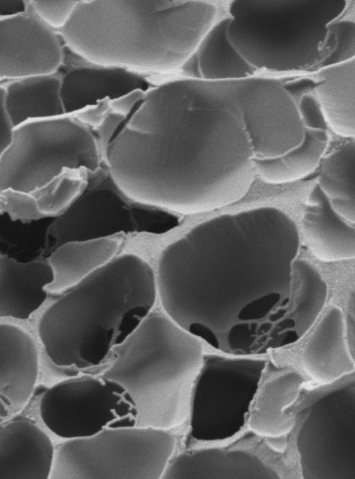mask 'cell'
Listing matches in <instances>:
<instances>
[{
    "instance_id": "obj_23",
    "label": "cell",
    "mask_w": 355,
    "mask_h": 479,
    "mask_svg": "<svg viewBox=\"0 0 355 479\" xmlns=\"http://www.w3.org/2000/svg\"><path fill=\"white\" fill-rule=\"evenodd\" d=\"M312 92L329 128L344 138L355 135V58L311 74Z\"/></svg>"
},
{
    "instance_id": "obj_21",
    "label": "cell",
    "mask_w": 355,
    "mask_h": 479,
    "mask_svg": "<svg viewBox=\"0 0 355 479\" xmlns=\"http://www.w3.org/2000/svg\"><path fill=\"white\" fill-rule=\"evenodd\" d=\"M120 246L114 235L66 242L46 258L53 275L46 290L63 294L115 257Z\"/></svg>"
},
{
    "instance_id": "obj_31",
    "label": "cell",
    "mask_w": 355,
    "mask_h": 479,
    "mask_svg": "<svg viewBox=\"0 0 355 479\" xmlns=\"http://www.w3.org/2000/svg\"><path fill=\"white\" fill-rule=\"evenodd\" d=\"M298 107L305 128L324 131L329 129L312 91L300 97L298 101Z\"/></svg>"
},
{
    "instance_id": "obj_14",
    "label": "cell",
    "mask_w": 355,
    "mask_h": 479,
    "mask_svg": "<svg viewBox=\"0 0 355 479\" xmlns=\"http://www.w3.org/2000/svg\"><path fill=\"white\" fill-rule=\"evenodd\" d=\"M53 448L31 419L16 414L1 421L0 478H49Z\"/></svg>"
},
{
    "instance_id": "obj_25",
    "label": "cell",
    "mask_w": 355,
    "mask_h": 479,
    "mask_svg": "<svg viewBox=\"0 0 355 479\" xmlns=\"http://www.w3.org/2000/svg\"><path fill=\"white\" fill-rule=\"evenodd\" d=\"M230 21L227 12L222 15L195 51L200 79L230 81L258 75L229 40L227 26Z\"/></svg>"
},
{
    "instance_id": "obj_17",
    "label": "cell",
    "mask_w": 355,
    "mask_h": 479,
    "mask_svg": "<svg viewBox=\"0 0 355 479\" xmlns=\"http://www.w3.org/2000/svg\"><path fill=\"white\" fill-rule=\"evenodd\" d=\"M278 478L258 457L245 451L206 447L187 450L168 460L162 478Z\"/></svg>"
},
{
    "instance_id": "obj_37",
    "label": "cell",
    "mask_w": 355,
    "mask_h": 479,
    "mask_svg": "<svg viewBox=\"0 0 355 479\" xmlns=\"http://www.w3.org/2000/svg\"><path fill=\"white\" fill-rule=\"evenodd\" d=\"M10 417V413L6 406L0 401V422Z\"/></svg>"
},
{
    "instance_id": "obj_8",
    "label": "cell",
    "mask_w": 355,
    "mask_h": 479,
    "mask_svg": "<svg viewBox=\"0 0 355 479\" xmlns=\"http://www.w3.org/2000/svg\"><path fill=\"white\" fill-rule=\"evenodd\" d=\"M101 156L96 137L72 115L28 121L14 128L0 160V190L31 192L66 169L95 171Z\"/></svg>"
},
{
    "instance_id": "obj_9",
    "label": "cell",
    "mask_w": 355,
    "mask_h": 479,
    "mask_svg": "<svg viewBox=\"0 0 355 479\" xmlns=\"http://www.w3.org/2000/svg\"><path fill=\"white\" fill-rule=\"evenodd\" d=\"M266 366L263 359L205 354L190 395L191 437L225 440L248 425Z\"/></svg>"
},
{
    "instance_id": "obj_20",
    "label": "cell",
    "mask_w": 355,
    "mask_h": 479,
    "mask_svg": "<svg viewBox=\"0 0 355 479\" xmlns=\"http://www.w3.org/2000/svg\"><path fill=\"white\" fill-rule=\"evenodd\" d=\"M53 279L46 259L26 262L0 256V317L26 320L45 302Z\"/></svg>"
},
{
    "instance_id": "obj_3",
    "label": "cell",
    "mask_w": 355,
    "mask_h": 479,
    "mask_svg": "<svg viewBox=\"0 0 355 479\" xmlns=\"http://www.w3.org/2000/svg\"><path fill=\"white\" fill-rule=\"evenodd\" d=\"M215 1H78L59 29L85 61L135 72L180 70L225 12Z\"/></svg>"
},
{
    "instance_id": "obj_27",
    "label": "cell",
    "mask_w": 355,
    "mask_h": 479,
    "mask_svg": "<svg viewBox=\"0 0 355 479\" xmlns=\"http://www.w3.org/2000/svg\"><path fill=\"white\" fill-rule=\"evenodd\" d=\"M329 143L328 131L306 128L302 143L277 158L254 159L256 174L270 184L300 180L318 167Z\"/></svg>"
},
{
    "instance_id": "obj_4",
    "label": "cell",
    "mask_w": 355,
    "mask_h": 479,
    "mask_svg": "<svg viewBox=\"0 0 355 479\" xmlns=\"http://www.w3.org/2000/svg\"><path fill=\"white\" fill-rule=\"evenodd\" d=\"M157 298L155 274L148 263L133 254L115 256L45 310L38 336L55 367L101 373Z\"/></svg>"
},
{
    "instance_id": "obj_2",
    "label": "cell",
    "mask_w": 355,
    "mask_h": 479,
    "mask_svg": "<svg viewBox=\"0 0 355 479\" xmlns=\"http://www.w3.org/2000/svg\"><path fill=\"white\" fill-rule=\"evenodd\" d=\"M103 156L118 187L146 205L195 214L239 201L256 171L239 80L181 77L146 90Z\"/></svg>"
},
{
    "instance_id": "obj_1",
    "label": "cell",
    "mask_w": 355,
    "mask_h": 479,
    "mask_svg": "<svg viewBox=\"0 0 355 479\" xmlns=\"http://www.w3.org/2000/svg\"><path fill=\"white\" fill-rule=\"evenodd\" d=\"M295 222L270 206L205 221L168 244L155 274L164 311L216 349L261 353L295 343L322 312L327 285L297 259Z\"/></svg>"
},
{
    "instance_id": "obj_15",
    "label": "cell",
    "mask_w": 355,
    "mask_h": 479,
    "mask_svg": "<svg viewBox=\"0 0 355 479\" xmlns=\"http://www.w3.org/2000/svg\"><path fill=\"white\" fill-rule=\"evenodd\" d=\"M38 373V351L31 335L17 326L0 323V401L10 417L30 400Z\"/></svg>"
},
{
    "instance_id": "obj_16",
    "label": "cell",
    "mask_w": 355,
    "mask_h": 479,
    "mask_svg": "<svg viewBox=\"0 0 355 479\" xmlns=\"http://www.w3.org/2000/svg\"><path fill=\"white\" fill-rule=\"evenodd\" d=\"M87 63L72 68L60 79L65 115H74L101 101H111L136 90H147L148 83L139 73Z\"/></svg>"
},
{
    "instance_id": "obj_22",
    "label": "cell",
    "mask_w": 355,
    "mask_h": 479,
    "mask_svg": "<svg viewBox=\"0 0 355 479\" xmlns=\"http://www.w3.org/2000/svg\"><path fill=\"white\" fill-rule=\"evenodd\" d=\"M304 382L297 371L288 370L261 383L251 406L248 427L268 438H279L288 433L293 417L288 410L297 400Z\"/></svg>"
},
{
    "instance_id": "obj_26",
    "label": "cell",
    "mask_w": 355,
    "mask_h": 479,
    "mask_svg": "<svg viewBox=\"0 0 355 479\" xmlns=\"http://www.w3.org/2000/svg\"><path fill=\"white\" fill-rule=\"evenodd\" d=\"M355 142L348 139L324 155L320 164L317 185L334 210L355 224Z\"/></svg>"
},
{
    "instance_id": "obj_24",
    "label": "cell",
    "mask_w": 355,
    "mask_h": 479,
    "mask_svg": "<svg viewBox=\"0 0 355 479\" xmlns=\"http://www.w3.org/2000/svg\"><path fill=\"white\" fill-rule=\"evenodd\" d=\"M60 78L43 74L16 79L4 88V106L15 128L30 121L65 115Z\"/></svg>"
},
{
    "instance_id": "obj_29",
    "label": "cell",
    "mask_w": 355,
    "mask_h": 479,
    "mask_svg": "<svg viewBox=\"0 0 355 479\" xmlns=\"http://www.w3.org/2000/svg\"><path fill=\"white\" fill-rule=\"evenodd\" d=\"M3 213L23 222L43 218L31 192L12 189L0 190V214Z\"/></svg>"
},
{
    "instance_id": "obj_34",
    "label": "cell",
    "mask_w": 355,
    "mask_h": 479,
    "mask_svg": "<svg viewBox=\"0 0 355 479\" xmlns=\"http://www.w3.org/2000/svg\"><path fill=\"white\" fill-rule=\"evenodd\" d=\"M146 92L144 90H136L111 101V110L128 117L144 99Z\"/></svg>"
},
{
    "instance_id": "obj_12",
    "label": "cell",
    "mask_w": 355,
    "mask_h": 479,
    "mask_svg": "<svg viewBox=\"0 0 355 479\" xmlns=\"http://www.w3.org/2000/svg\"><path fill=\"white\" fill-rule=\"evenodd\" d=\"M239 101L254 159L280 157L302 143L306 128L299 99L283 78L257 75L240 79Z\"/></svg>"
},
{
    "instance_id": "obj_35",
    "label": "cell",
    "mask_w": 355,
    "mask_h": 479,
    "mask_svg": "<svg viewBox=\"0 0 355 479\" xmlns=\"http://www.w3.org/2000/svg\"><path fill=\"white\" fill-rule=\"evenodd\" d=\"M13 130L5 109L4 87H0V160L11 142Z\"/></svg>"
},
{
    "instance_id": "obj_28",
    "label": "cell",
    "mask_w": 355,
    "mask_h": 479,
    "mask_svg": "<svg viewBox=\"0 0 355 479\" xmlns=\"http://www.w3.org/2000/svg\"><path fill=\"white\" fill-rule=\"evenodd\" d=\"M87 172L83 168L66 169L31 192L43 218L60 215L82 194L87 185Z\"/></svg>"
},
{
    "instance_id": "obj_18",
    "label": "cell",
    "mask_w": 355,
    "mask_h": 479,
    "mask_svg": "<svg viewBox=\"0 0 355 479\" xmlns=\"http://www.w3.org/2000/svg\"><path fill=\"white\" fill-rule=\"evenodd\" d=\"M302 360L306 373L322 384L354 372V354L347 344L340 308H331L320 321L304 346Z\"/></svg>"
},
{
    "instance_id": "obj_5",
    "label": "cell",
    "mask_w": 355,
    "mask_h": 479,
    "mask_svg": "<svg viewBox=\"0 0 355 479\" xmlns=\"http://www.w3.org/2000/svg\"><path fill=\"white\" fill-rule=\"evenodd\" d=\"M204 355L200 339L164 310H152L114 349L101 373L128 391L137 409V426L170 430L188 419Z\"/></svg>"
},
{
    "instance_id": "obj_30",
    "label": "cell",
    "mask_w": 355,
    "mask_h": 479,
    "mask_svg": "<svg viewBox=\"0 0 355 479\" xmlns=\"http://www.w3.org/2000/svg\"><path fill=\"white\" fill-rule=\"evenodd\" d=\"M78 1H31L37 18L49 28H61L69 19Z\"/></svg>"
},
{
    "instance_id": "obj_36",
    "label": "cell",
    "mask_w": 355,
    "mask_h": 479,
    "mask_svg": "<svg viewBox=\"0 0 355 479\" xmlns=\"http://www.w3.org/2000/svg\"><path fill=\"white\" fill-rule=\"evenodd\" d=\"M28 2L26 1H0V18L24 13Z\"/></svg>"
},
{
    "instance_id": "obj_32",
    "label": "cell",
    "mask_w": 355,
    "mask_h": 479,
    "mask_svg": "<svg viewBox=\"0 0 355 479\" xmlns=\"http://www.w3.org/2000/svg\"><path fill=\"white\" fill-rule=\"evenodd\" d=\"M126 119V117L111 110L105 117L102 123L97 127V141L103 156L110 142L114 138Z\"/></svg>"
},
{
    "instance_id": "obj_19",
    "label": "cell",
    "mask_w": 355,
    "mask_h": 479,
    "mask_svg": "<svg viewBox=\"0 0 355 479\" xmlns=\"http://www.w3.org/2000/svg\"><path fill=\"white\" fill-rule=\"evenodd\" d=\"M308 247L319 260L334 262L355 256V225L338 214L316 184L302 219Z\"/></svg>"
},
{
    "instance_id": "obj_33",
    "label": "cell",
    "mask_w": 355,
    "mask_h": 479,
    "mask_svg": "<svg viewBox=\"0 0 355 479\" xmlns=\"http://www.w3.org/2000/svg\"><path fill=\"white\" fill-rule=\"evenodd\" d=\"M110 111V101L105 99L72 115L84 125L97 128Z\"/></svg>"
},
{
    "instance_id": "obj_38",
    "label": "cell",
    "mask_w": 355,
    "mask_h": 479,
    "mask_svg": "<svg viewBox=\"0 0 355 479\" xmlns=\"http://www.w3.org/2000/svg\"><path fill=\"white\" fill-rule=\"evenodd\" d=\"M0 243H1V237H0ZM3 253H1V249H0V256L3 255Z\"/></svg>"
},
{
    "instance_id": "obj_6",
    "label": "cell",
    "mask_w": 355,
    "mask_h": 479,
    "mask_svg": "<svg viewBox=\"0 0 355 479\" xmlns=\"http://www.w3.org/2000/svg\"><path fill=\"white\" fill-rule=\"evenodd\" d=\"M348 1H230L227 36L258 75L311 74L327 67L329 24Z\"/></svg>"
},
{
    "instance_id": "obj_13",
    "label": "cell",
    "mask_w": 355,
    "mask_h": 479,
    "mask_svg": "<svg viewBox=\"0 0 355 479\" xmlns=\"http://www.w3.org/2000/svg\"><path fill=\"white\" fill-rule=\"evenodd\" d=\"M63 51L53 31L38 18L21 13L0 18V78L53 74Z\"/></svg>"
},
{
    "instance_id": "obj_11",
    "label": "cell",
    "mask_w": 355,
    "mask_h": 479,
    "mask_svg": "<svg viewBox=\"0 0 355 479\" xmlns=\"http://www.w3.org/2000/svg\"><path fill=\"white\" fill-rule=\"evenodd\" d=\"M354 384L336 387L310 405L297 437L302 477L355 478Z\"/></svg>"
},
{
    "instance_id": "obj_7",
    "label": "cell",
    "mask_w": 355,
    "mask_h": 479,
    "mask_svg": "<svg viewBox=\"0 0 355 479\" xmlns=\"http://www.w3.org/2000/svg\"><path fill=\"white\" fill-rule=\"evenodd\" d=\"M175 448V436L168 429L107 428L54 446L49 478L159 479Z\"/></svg>"
},
{
    "instance_id": "obj_10",
    "label": "cell",
    "mask_w": 355,
    "mask_h": 479,
    "mask_svg": "<svg viewBox=\"0 0 355 479\" xmlns=\"http://www.w3.org/2000/svg\"><path fill=\"white\" fill-rule=\"evenodd\" d=\"M39 412L44 426L64 439L134 426L138 419L128 391L102 373H79L56 383L42 394Z\"/></svg>"
}]
</instances>
